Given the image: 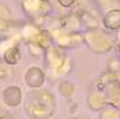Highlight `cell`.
Returning a JSON list of instances; mask_svg holds the SVG:
<instances>
[{"label":"cell","mask_w":120,"mask_h":119,"mask_svg":"<svg viewBox=\"0 0 120 119\" xmlns=\"http://www.w3.org/2000/svg\"><path fill=\"white\" fill-rule=\"evenodd\" d=\"M59 3L61 6H64V7H68V6H71L74 3V0H59Z\"/></svg>","instance_id":"cell-1"}]
</instances>
